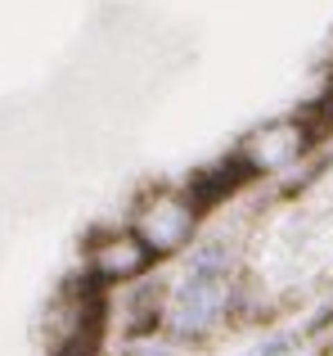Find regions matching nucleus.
<instances>
[{"instance_id": "nucleus-4", "label": "nucleus", "mask_w": 333, "mask_h": 356, "mask_svg": "<svg viewBox=\"0 0 333 356\" xmlns=\"http://www.w3.org/2000/svg\"><path fill=\"white\" fill-rule=\"evenodd\" d=\"M144 261H149V248H144V239H135V235L104 239L95 248V270L104 280H126V275H135Z\"/></svg>"}, {"instance_id": "nucleus-3", "label": "nucleus", "mask_w": 333, "mask_h": 356, "mask_svg": "<svg viewBox=\"0 0 333 356\" xmlns=\"http://www.w3.org/2000/svg\"><path fill=\"white\" fill-rule=\"evenodd\" d=\"M302 140H307V131H302L293 118L289 122H271V127H262L244 145V158H248V167H253V172H271V167L289 163V158L298 154Z\"/></svg>"}, {"instance_id": "nucleus-2", "label": "nucleus", "mask_w": 333, "mask_h": 356, "mask_svg": "<svg viewBox=\"0 0 333 356\" xmlns=\"http://www.w3.org/2000/svg\"><path fill=\"white\" fill-rule=\"evenodd\" d=\"M194 226V203L180 194H158L149 208L140 212V239L149 252H171L189 239Z\"/></svg>"}, {"instance_id": "nucleus-1", "label": "nucleus", "mask_w": 333, "mask_h": 356, "mask_svg": "<svg viewBox=\"0 0 333 356\" xmlns=\"http://www.w3.org/2000/svg\"><path fill=\"white\" fill-rule=\"evenodd\" d=\"M225 275H203V270H189L180 284V293L166 307V330L171 334H203L221 312H225Z\"/></svg>"}, {"instance_id": "nucleus-5", "label": "nucleus", "mask_w": 333, "mask_h": 356, "mask_svg": "<svg viewBox=\"0 0 333 356\" xmlns=\"http://www.w3.org/2000/svg\"><path fill=\"white\" fill-rule=\"evenodd\" d=\"M153 356H158V352H153Z\"/></svg>"}]
</instances>
